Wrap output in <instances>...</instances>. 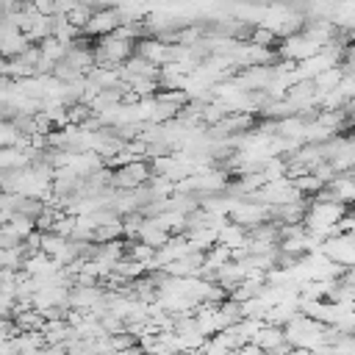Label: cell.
I'll list each match as a JSON object with an SVG mask.
<instances>
[{"label":"cell","instance_id":"obj_14","mask_svg":"<svg viewBox=\"0 0 355 355\" xmlns=\"http://www.w3.org/2000/svg\"><path fill=\"white\" fill-rule=\"evenodd\" d=\"M89 116H92L89 103L75 100V103H69V105H67V122H72V125H83Z\"/></svg>","mask_w":355,"mask_h":355},{"label":"cell","instance_id":"obj_9","mask_svg":"<svg viewBox=\"0 0 355 355\" xmlns=\"http://www.w3.org/2000/svg\"><path fill=\"white\" fill-rule=\"evenodd\" d=\"M247 42H252V44H261V47H275L277 36H275V31H269L266 25L255 22V25L250 28V36H247Z\"/></svg>","mask_w":355,"mask_h":355},{"label":"cell","instance_id":"obj_16","mask_svg":"<svg viewBox=\"0 0 355 355\" xmlns=\"http://www.w3.org/2000/svg\"><path fill=\"white\" fill-rule=\"evenodd\" d=\"M92 11H94V8H92L89 3H75V6H72V8L67 11V14H64V17H67V19L72 22V25H78V28H83V25L89 22V17H92Z\"/></svg>","mask_w":355,"mask_h":355},{"label":"cell","instance_id":"obj_7","mask_svg":"<svg viewBox=\"0 0 355 355\" xmlns=\"http://www.w3.org/2000/svg\"><path fill=\"white\" fill-rule=\"evenodd\" d=\"M288 180H291V186H294L300 194H305V197H311L316 189H322V186H324V183H322V180H319L313 172H302V175L288 178Z\"/></svg>","mask_w":355,"mask_h":355},{"label":"cell","instance_id":"obj_2","mask_svg":"<svg viewBox=\"0 0 355 355\" xmlns=\"http://www.w3.org/2000/svg\"><path fill=\"white\" fill-rule=\"evenodd\" d=\"M227 219H233V222H239L244 227H252V225L269 219L266 202H252V200H244V197L241 200H233V205L227 211Z\"/></svg>","mask_w":355,"mask_h":355},{"label":"cell","instance_id":"obj_3","mask_svg":"<svg viewBox=\"0 0 355 355\" xmlns=\"http://www.w3.org/2000/svg\"><path fill=\"white\" fill-rule=\"evenodd\" d=\"M119 25V14H116V6H108V8H94L92 11V17H89V22L80 28L86 36H105V33H111L114 28Z\"/></svg>","mask_w":355,"mask_h":355},{"label":"cell","instance_id":"obj_12","mask_svg":"<svg viewBox=\"0 0 355 355\" xmlns=\"http://www.w3.org/2000/svg\"><path fill=\"white\" fill-rule=\"evenodd\" d=\"M130 89L139 94V97H150V94H155L158 92V78H144V75H133L130 80Z\"/></svg>","mask_w":355,"mask_h":355},{"label":"cell","instance_id":"obj_15","mask_svg":"<svg viewBox=\"0 0 355 355\" xmlns=\"http://www.w3.org/2000/svg\"><path fill=\"white\" fill-rule=\"evenodd\" d=\"M64 241H67L64 236H58V233H53V230H42V239H39V250H42V252H47V255L53 258V255H55V252L64 247Z\"/></svg>","mask_w":355,"mask_h":355},{"label":"cell","instance_id":"obj_1","mask_svg":"<svg viewBox=\"0 0 355 355\" xmlns=\"http://www.w3.org/2000/svg\"><path fill=\"white\" fill-rule=\"evenodd\" d=\"M319 252H324L330 261H338V263H355L352 233H336V236H327L324 241H319Z\"/></svg>","mask_w":355,"mask_h":355},{"label":"cell","instance_id":"obj_6","mask_svg":"<svg viewBox=\"0 0 355 355\" xmlns=\"http://www.w3.org/2000/svg\"><path fill=\"white\" fill-rule=\"evenodd\" d=\"M183 216H186V214L166 208V211H161V214H155V216H150V219H153L161 230H166V233L172 236V233H183Z\"/></svg>","mask_w":355,"mask_h":355},{"label":"cell","instance_id":"obj_5","mask_svg":"<svg viewBox=\"0 0 355 355\" xmlns=\"http://www.w3.org/2000/svg\"><path fill=\"white\" fill-rule=\"evenodd\" d=\"M31 44V39L22 33V31H8V33H3L0 36V55H6V58H14V55H19L25 47Z\"/></svg>","mask_w":355,"mask_h":355},{"label":"cell","instance_id":"obj_4","mask_svg":"<svg viewBox=\"0 0 355 355\" xmlns=\"http://www.w3.org/2000/svg\"><path fill=\"white\" fill-rule=\"evenodd\" d=\"M244 239H247V227L244 225H239V222H233V219H227L219 230H216V244H225V247H239V244H244Z\"/></svg>","mask_w":355,"mask_h":355},{"label":"cell","instance_id":"obj_17","mask_svg":"<svg viewBox=\"0 0 355 355\" xmlns=\"http://www.w3.org/2000/svg\"><path fill=\"white\" fill-rule=\"evenodd\" d=\"M78 0H53V14H67Z\"/></svg>","mask_w":355,"mask_h":355},{"label":"cell","instance_id":"obj_10","mask_svg":"<svg viewBox=\"0 0 355 355\" xmlns=\"http://www.w3.org/2000/svg\"><path fill=\"white\" fill-rule=\"evenodd\" d=\"M36 44H39V47H42V53H44L47 58H53V61H58V58H64V55H67V47H69V44H64V42H58L55 36H44V39H39Z\"/></svg>","mask_w":355,"mask_h":355},{"label":"cell","instance_id":"obj_13","mask_svg":"<svg viewBox=\"0 0 355 355\" xmlns=\"http://www.w3.org/2000/svg\"><path fill=\"white\" fill-rule=\"evenodd\" d=\"M6 227H8L17 239H25V236L33 230V219H31V216H22V214H11L8 222H6Z\"/></svg>","mask_w":355,"mask_h":355},{"label":"cell","instance_id":"obj_8","mask_svg":"<svg viewBox=\"0 0 355 355\" xmlns=\"http://www.w3.org/2000/svg\"><path fill=\"white\" fill-rule=\"evenodd\" d=\"M111 269H114L116 275H122V277H128V280H133V277H139V275L144 272V266H141L139 261H133V258H128V255H122V258H116V261L111 263Z\"/></svg>","mask_w":355,"mask_h":355},{"label":"cell","instance_id":"obj_18","mask_svg":"<svg viewBox=\"0 0 355 355\" xmlns=\"http://www.w3.org/2000/svg\"><path fill=\"white\" fill-rule=\"evenodd\" d=\"M39 14H53V0H31Z\"/></svg>","mask_w":355,"mask_h":355},{"label":"cell","instance_id":"obj_11","mask_svg":"<svg viewBox=\"0 0 355 355\" xmlns=\"http://www.w3.org/2000/svg\"><path fill=\"white\" fill-rule=\"evenodd\" d=\"M53 78H58V80H64V83H69V80H75V78H80L83 72L75 67V64H69L67 58H58L55 64H53V72H50Z\"/></svg>","mask_w":355,"mask_h":355}]
</instances>
